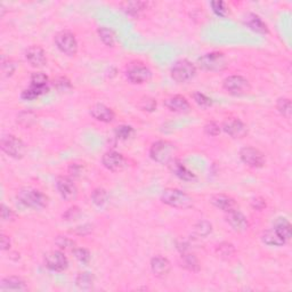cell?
I'll list each match as a JSON object with an SVG mask.
<instances>
[{"label":"cell","instance_id":"obj_1","mask_svg":"<svg viewBox=\"0 0 292 292\" xmlns=\"http://www.w3.org/2000/svg\"><path fill=\"white\" fill-rule=\"evenodd\" d=\"M16 198L23 206L32 209H43L48 205V198L40 189L33 188H21Z\"/></svg>","mask_w":292,"mask_h":292},{"label":"cell","instance_id":"obj_2","mask_svg":"<svg viewBox=\"0 0 292 292\" xmlns=\"http://www.w3.org/2000/svg\"><path fill=\"white\" fill-rule=\"evenodd\" d=\"M176 146L169 141H158L152 144L150 157L153 161L161 165H170L175 160Z\"/></svg>","mask_w":292,"mask_h":292},{"label":"cell","instance_id":"obj_3","mask_svg":"<svg viewBox=\"0 0 292 292\" xmlns=\"http://www.w3.org/2000/svg\"><path fill=\"white\" fill-rule=\"evenodd\" d=\"M161 201L171 208L188 209L193 206V199L188 193L177 188H166L162 192Z\"/></svg>","mask_w":292,"mask_h":292},{"label":"cell","instance_id":"obj_4","mask_svg":"<svg viewBox=\"0 0 292 292\" xmlns=\"http://www.w3.org/2000/svg\"><path fill=\"white\" fill-rule=\"evenodd\" d=\"M199 66L205 71L210 72H219V71L225 70L229 62H227L226 56L220 52H211L200 57L198 60Z\"/></svg>","mask_w":292,"mask_h":292},{"label":"cell","instance_id":"obj_5","mask_svg":"<svg viewBox=\"0 0 292 292\" xmlns=\"http://www.w3.org/2000/svg\"><path fill=\"white\" fill-rule=\"evenodd\" d=\"M170 73L171 78L176 83H188L189 80H192L195 77L196 69L194 64L189 62V61L181 60L174 64V66L171 67Z\"/></svg>","mask_w":292,"mask_h":292},{"label":"cell","instance_id":"obj_6","mask_svg":"<svg viewBox=\"0 0 292 292\" xmlns=\"http://www.w3.org/2000/svg\"><path fill=\"white\" fill-rule=\"evenodd\" d=\"M1 150L14 159H22L26 153L25 144L14 135H6L1 138Z\"/></svg>","mask_w":292,"mask_h":292},{"label":"cell","instance_id":"obj_7","mask_svg":"<svg viewBox=\"0 0 292 292\" xmlns=\"http://www.w3.org/2000/svg\"><path fill=\"white\" fill-rule=\"evenodd\" d=\"M127 79L131 83L142 84L150 81L152 78V72L147 66L141 62H132L128 65L127 71H125Z\"/></svg>","mask_w":292,"mask_h":292},{"label":"cell","instance_id":"obj_8","mask_svg":"<svg viewBox=\"0 0 292 292\" xmlns=\"http://www.w3.org/2000/svg\"><path fill=\"white\" fill-rule=\"evenodd\" d=\"M55 45L64 55L74 56L78 52L76 36L70 31H61L55 36Z\"/></svg>","mask_w":292,"mask_h":292},{"label":"cell","instance_id":"obj_9","mask_svg":"<svg viewBox=\"0 0 292 292\" xmlns=\"http://www.w3.org/2000/svg\"><path fill=\"white\" fill-rule=\"evenodd\" d=\"M224 89L232 95H246L251 90L249 80L242 76H229L223 81Z\"/></svg>","mask_w":292,"mask_h":292},{"label":"cell","instance_id":"obj_10","mask_svg":"<svg viewBox=\"0 0 292 292\" xmlns=\"http://www.w3.org/2000/svg\"><path fill=\"white\" fill-rule=\"evenodd\" d=\"M240 159L248 167L253 169L264 167L266 164L265 155L258 148L251 147V146H246L240 151Z\"/></svg>","mask_w":292,"mask_h":292},{"label":"cell","instance_id":"obj_11","mask_svg":"<svg viewBox=\"0 0 292 292\" xmlns=\"http://www.w3.org/2000/svg\"><path fill=\"white\" fill-rule=\"evenodd\" d=\"M102 164L106 169L113 172H120L128 167V162L121 153L108 151L102 157Z\"/></svg>","mask_w":292,"mask_h":292},{"label":"cell","instance_id":"obj_12","mask_svg":"<svg viewBox=\"0 0 292 292\" xmlns=\"http://www.w3.org/2000/svg\"><path fill=\"white\" fill-rule=\"evenodd\" d=\"M45 265L53 271H63L69 266V260L62 251H49L45 254Z\"/></svg>","mask_w":292,"mask_h":292},{"label":"cell","instance_id":"obj_13","mask_svg":"<svg viewBox=\"0 0 292 292\" xmlns=\"http://www.w3.org/2000/svg\"><path fill=\"white\" fill-rule=\"evenodd\" d=\"M56 188L65 201H73L78 196V189L73 181L66 176H60L56 179Z\"/></svg>","mask_w":292,"mask_h":292},{"label":"cell","instance_id":"obj_14","mask_svg":"<svg viewBox=\"0 0 292 292\" xmlns=\"http://www.w3.org/2000/svg\"><path fill=\"white\" fill-rule=\"evenodd\" d=\"M223 130L233 138H243L248 134L247 125L237 118H227L223 122Z\"/></svg>","mask_w":292,"mask_h":292},{"label":"cell","instance_id":"obj_15","mask_svg":"<svg viewBox=\"0 0 292 292\" xmlns=\"http://www.w3.org/2000/svg\"><path fill=\"white\" fill-rule=\"evenodd\" d=\"M226 213V222L229 224V226L234 230H236L239 233H243L249 229V222H248L247 217L242 212H240L239 210L234 209L232 211H229Z\"/></svg>","mask_w":292,"mask_h":292},{"label":"cell","instance_id":"obj_16","mask_svg":"<svg viewBox=\"0 0 292 292\" xmlns=\"http://www.w3.org/2000/svg\"><path fill=\"white\" fill-rule=\"evenodd\" d=\"M90 115L95 119V120L105 122V124L112 122L115 118L114 111L112 110L111 107H108L104 104L93 105V106L90 107Z\"/></svg>","mask_w":292,"mask_h":292},{"label":"cell","instance_id":"obj_17","mask_svg":"<svg viewBox=\"0 0 292 292\" xmlns=\"http://www.w3.org/2000/svg\"><path fill=\"white\" fill-rule=\"evenodd\" d=\"M25 59L33 67H42L46 64V53L40 46H31L26 50Z\"/></svg>","mask_w":292,"mask_h":292},{"label":"cell","instance_id":"obj_18","mask_svg":"<svg viewBox=\"0 0 292 292\" xmlns=\"http://www.w3.org/2000/svg\"><path fill=\"white\" fill-rule=\"evenodd\" d=\"M165 105L170 111L179 112V113H186V112L191 110L189 102L184 96H181V95H175V96L167 98L165 101Z\"/></svg>","mask_w":292,"mask_h":292},{"label":"cell","instance_id":"obj_19","mask_svg":"<svg viewBox=\"0 0 292 292\" xmlns=\"http://www.w3.org/2000/svg\"><path fill=\"white\" fill-rule=\"evenodd\" d=\"M171 270L170 261L166 257L155 256L151 259V271L155 276L165 277L169 274Z\"/></svg>","mask_w":292,"mask_h":292},{"label":"cell","instance_id":"obj_20","mask_svg":"<svg viewBox=\"0 0 292 292\" xmlns=\"http://www.w3.org/2000/svg\"><path fill=\"white\" fill-rule=\"evenodd\" d=\"M1 291H24L26 290L25 281L19 276H7L2 278L0 283Z\"/></svg>","mask_w":292,"mask_h":292},{"label":"cell","instance_id":"obj_21","mask_svg":"<svg viewBox=\"0 0 292 292\" xmlns=\"http://www.w3.org/2000/svg\"><path fill=\"white\" fill-rule=\"evenodd\" d=\"M210 202H211L212 205L216 207V208L223 210V211H225V212L232 211V210L236 209L235 200L226 194L213 195L211 198V201Z\"/></svg>","mask_w":292,"mask_h":292},{"label":"cell","instance_id":"obj_22","mask_svg":"<svg viewBox=\"0 0 292 292\" xmlns=\"http://www.w3.org/2000/svg\"><path fill=\"white\" fill-rule=\"evenodd\" d=\"M169 166H170L171 171L174 172L179 179H182V181L193 182L196 179L195 174H193L191 170H188V169L186 168L181 161L177 160V159H175V160L172 161Z\"/></svg>","mask_w":292,"mask_h":292},{"label":"cell","instance_id":"obj_23","mask_svg":"<svg viewBox=\"0 0 292 292\" xmlns=\"http://www.w3.org/2000/svg\"><path fill=\"white\" fill-rule=\"evenodd\" d=\"M244 23L254 32L261 33V35H266V33H268L267 24L256 14H248L246 19H244Z\"/></svg>","mask_w":292,"mask_h":292},{"label":"cell","instance_id":"obj_24","mask_svg":"<svg viewBox=\"0 0 292 292\" xmlns=\"http://www.w3.org/2000/svg\"><path fill=\"white\" fill-rule=\"evenodd\" d=\"M274 229L276 230L278 235H280L285 242H289V241L291 240V236H292L291 224L289 223L288 219L277 218L276 222H275Z\"/></svg>","mask_w":292,"mask_h":292},{"label":"cell","instance_id":"obj_25","mask_svg":"<svg viewBox=\"0 0 292 292\" xmlns=\"http://www.w3.org/2000/svg\"><path fill=\"white\" fill-rule=\"evenodd\" d=\"M261 240H263L265 244L271 247H282L287 243L280 235H278L277 232L274 229L265 230L263 235H261Z\"/></svg>","mask_w":292,"mask_h":292},{"label":"cell","instance_id":"obj_26","mask_svg":"<svg viewBox=\"0 0 292 292\" xmlns=\"http://www.w3.org/2000/svg\"><path fill=\"white\" fill-rule=\"evenodd\" d=\"M76 284L81 290H90L94 284L93 274L88 273V271L80 273L76 278Z\"/></svg>","mask_w":292,"mask_h":292},{"label":"cell","instance_id":"obj_27","mask_svg":"<svg viewBox=\"0 0 292 292\" xmlns=\"http://www.w3.org/2000/svg\"><path fill=\"white\" fill-rule=\"evenodd\" d=\"M182 266H184L186 270L191 271H200V263L194 254L192 253H183L182 254Z\"/></svg>","mask_w":292,"mask_h":292},{"label":"cell","instance_id":"obj_28","mask_svg":"<svg viewBox=\"0 0 292 292\" xmlns=\"http://www.w3.org/2000/svg\"><path fill=\"white\" fill-rule=\"evenodd\" d=\"M216 252L220 258L229 260L230 258H233L234 254H235V248H234L232 243L223 242L216 248Z\"/></svg>","mask_w":292,"mask_h":292},{"label":"cell","instance_id":"obj_29","mask_svg":"<svg viewBox=\"0 0 292 292\" xmlns=\"http://www.w3.org/2000/svg\"><path fill=\"white\" fill-rule=\"evenodd\" d=\"M98 36L104 45L107 47H113L115 45V35L112 30L107 28H100L98 29Z\"/></svg>","mask_w":292,"mask_h":292},{"label":"cell","instance_id":"obj_30","mask_svg":"<svg viewBox=\"0 0 292 292\" xmlns=\"http://www.w3.org/2000/svg\"><path fill=\"white\" fill-rule=\"evenodd\" d=\"M276 108L284 118H287V119L291 118L292 105H291V101L289 100V98H285V97L278 98L277 103H276Z\"/></svg>","mask_w":292,"mask_h":292},{"label":"cell","instance_id":"obj_31","mask_svg":"<svg viewBox=\"0 0 292 292\" xmlns=\"http://www.w3.org/2000/svg\"><path fill=\"white\" fill-rule=\"evenodd\" d=\"M31 86L48 89V77L42 72H35L31 74Z\"/></svg>","mask_w":292,"mask_h":292},{"label":"cell","instance_id":"obj_32","mask_svg":"<svg viewBox=\"0 0 292 292\" xmlns=\"http://www.w3.org/2000/svg\"><path fill=\"white\" fill-rule=\"evenodd\" d=\"M47 91H48V89H42V88L30 86L28 89H24L22 91L21 97L25 101H32V100H35V98L39 97L40 95L47 93Z\"/></svg>","mask_w":292,"mask_h":292},{"label":"cell","instance_id":"obj_33","mask_svg":"<svg viewBox=\"0 0 292 292\" xmlns=\"http://www.w3.org/2000/svg\"><path fill=\"white\" fill-rule=\"evenodd\" d=\"M107 198H108V194L104 188H95L93 193H91V200H93V202L98 207L104 206L107 201Z\"/></svg>","mask_w":292,"mask_h":292},{"label":"cell","instance_id":"obj_34","mask_svg":"<svg viewBox=\"0 0 292 292\" xmlns=\"http://www.w3.org/2000/svg\"><path fill=\"white\" fill-rule=\"evenodd\" d=\"M115 136L119 139H122V141H125V139L130 138L132 135H134V128L131 127V125H119V127L115 128Z\"/></svg>","mask_w":292,"mask_h":292},{"label":"cell","instance_id":"obj_35","mask_svg":"<svg viewBox=\"0 0 292 292\" xmlns=\"http://www.w3.org/2000/svg\"><path fill=\"white\" fill-rule=\"evenodd\" d=\"M147 7V4L143 1H132V2H127L125 4V12L130 15H137L138 13H141L146 9Z\"/></svg>","mask_w":292,"mask_h":292},{"label":"cell","instance_id":"obj_36","mask_svg":"<svg viewBox=\"0 0 292 292\" xmlns=\"http://www.w3.org/2000/svg\"><path fill=\"white\" fill-rule=\"evenodd\" d=\"M195 233L198 234L199 236H207L211 233L212 226L211 224L207 220H200V222L195 225Z\"/></svg>","mask_w":292,"mask_h":292},{"label":"cell","instance_id":"obj_37","mask_svg":"<svg viewBox=\"0 0 292 292\" xmlns=\"http://www.w3.org/2000/svg\"><path fill=\"white\" fill-rule=\"evenodd\" d=\"M16 70V64L13 60L2 59L1 61V71L5 77H11Z\"/></svg>","mask_w":292,"mask_h":292},{"label":"cell","instance_id":"obj_38","mask_svg":"<svg viewBox=\"0 0 292 292\" xmlns=\"http://www.w3.org/2000/svg\"><path fill=\"white\" fill-rule=\"evenodd\" d=\"M73 254L80 263L88 264L90 261V252L84 248H77L73 249Z\"/></svg>","mask_w":292,"mask_h":292},{"label":"cell","instance_id":"obj_39","mask_svg":"<svg viewBox=\"0 0 292 292\" xmlns=\"http://www.w3.org/2000/svg\"><path fill=\"white\" fill-rule=\"evenodd\" d=\"M210 6H211L212 12L219 18H225L227 15V7L224 1H212L210 2Z\"/></svg>","mask_w":292,"mask_h":292},{"label":"cell","instance_id":"obj_40","mask_svg":"<svg viewBox=\"0 0 292 292\" xmlns=\"http://www.w3.org/2000/svg\"><path fill=\"white\" fill-rule=\"evenodd\" d=\"M193 97H194V101L198 103L200 106L202 107H209L212 105V100L211 98H209L208 96H206L205 94H201V93H195L193 95Z\"/></svg>","mask_w":292,"mask_h":292},{"label":"cell","instance_id":"obj_41","mask_svg":"<svg viewBox=\"0 0 292 292\" xmlns=\"http://www.w3.org/2000/svg\"><path fill=\"white\" fill-rule=\"evenodd\" d=\"M139 107H141L143 111H154L155 107H157V102L151 97H144L141 101Z\"/></svg>","mask_w":292,"mask_h":292},{"label":"cell","instance_id":"obj_42","mask_svg":"<svg viewBox=\"0 0 292 292\" xmlns=\"http://www.w3.org/2000/svg\"><path fill=\"white\" fill-rule=\"evenodd\" d=\"M205 131L209 136H218L220 134V125L215 121H210L205 125Z\"/></svg>","mask_w":292,"mask_h":292},{"label":"cell","instance_id":"obj_43","mask_svg":"<svg viewBox=\"0 0 292 292\" xmlns=\"http://www.w3.org/2000/svg\"><path fill=\"white\" fill-rule=\"evenodd\" d=\"M56 244L59 246L62 250L70 249V248H73V241H71L69 237L66 236H59L56 239Z\"/></svg>","mask_w":292,"mask_h":292},{"label":"cell","instance_id":"obj_44","mask_svg":"<svg viewBox=\"0 0 292 292\" xmlns=\"http://www.w3.org/2000/svg\"><path fill=\"white\" fill-rule=\"evenodd\" d=\"M54 86H55L57 89L61 90V91L70 89V88L72 87V86H71L70 80L66 79V78H64V77L59 78V79L55 81V83H54Z\"/></svg>","mask_w":292,"mask_h":292},{"label":"cell","instance_id":"obj_45","mask_svg":"<svg viewBox=\"0 0 292 292\" xmlns=\"http://www.w3.org/2000/svg\"><path fill=\"white\" fill-rule=\"evenodd\" d=\"M79 208L78 207H72V208L66 210V212L63 215V218H65V220H74L79 217Z\"/></svg>","mask_w":292,"mask_h":292},{"label":"cell","instance_id":"obj_46","mask_svg":"<svg viewBox=\"0 0 292 292\" xmlns=\"http://www.w3.org/2000/svg\"><path fill=\"white\" fill-rule=\"evenodd\" d=\"M1 218L6 220V222H12L14 220L15 215L13 212L12 209H9L8 207H6L5 205L1 206Z\"/></svg>","mask_w":292,"mask_h":292},{"label":"cell","instance_id":"obj_47","mask_svg":"<svg viewBox=\"0 0 292 292\" xmlns=\"http://www.w3.org/2000/svg\"><path fill=\"white\" fill-rule=\"evenodd\" d=\"M251 206H252V208L254 210L260 211V210L266 208V201H265L263 198H260V196H258V198L252 199V201H251Z\"/></svg>","mask_w":292,"mask_h":292},{"label":"cell","instance_id":"obj_48","mask_svg":"<svg viewBox=\"0 0 292 292\" xmlns=\"http://www.w3.org/2000/svg\"><path fill=\"white\" fill-rule=\"evenodd\" d=\"M9 248H11V239L5 234H1V249L8 250Z\"/></svg>","mask_w":292,"mask_h":292}]
</instances>
